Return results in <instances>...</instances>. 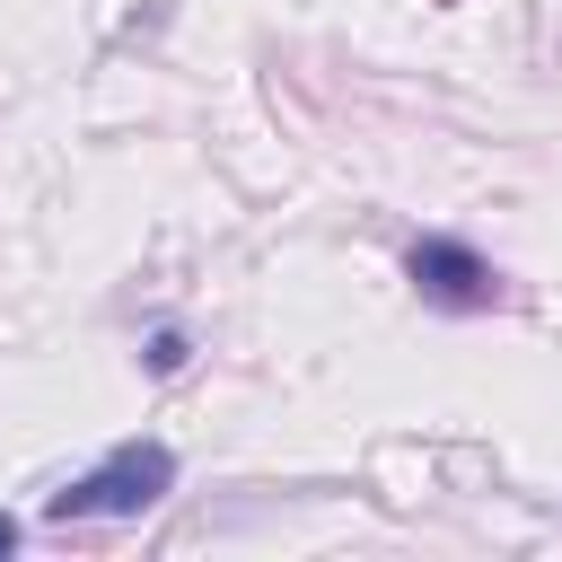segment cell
Here are the masks:
<instances>
[{"label": "cell", "mask_w": 562, "mask_h": 562, "mask_svg": "<svg viewBox=\"0 0 562 562\" xmlns=\"http://www.w3.org/2000/svg\"><path fill=\"white\" fill-rule=\"evenodd\" d=\"M404 272H413V290H422L430 307H448V316L501 307V272H492V263H483L474 246H457V237H413Z\"/></svg>", "instance_id": "7a4b0ae2"}, {"label": "cell", "mask_w": 562, "mask_h": 562, "mask_svg": "<svg viewBox=\"0 0 562 562\" xmlns=\"http://www.w3.org/2000/svg\"><path fill=\"white\" fill-rule=\"evenodd\" d=\"M167 483H176V457H167L158 439H123L105 465H88L79 483L53 492V518H61V527H79V518H140Z\"/></svg>", "instance_id": "6da1fadb"}, {"label": "cell", "mask_w": 562, "mask_h": 562, "mask_svg": "<svg viewBox=\"0 0 562 562\" xmlns=\"http://www.w3.org/2000/svg\"><path fill=\"white\" fill-rule=\"evenodd\" d=\"M9 544H18V518H0V553H9Z\"/></svg>", "instance_id": "3957f363"}]
</instances>
